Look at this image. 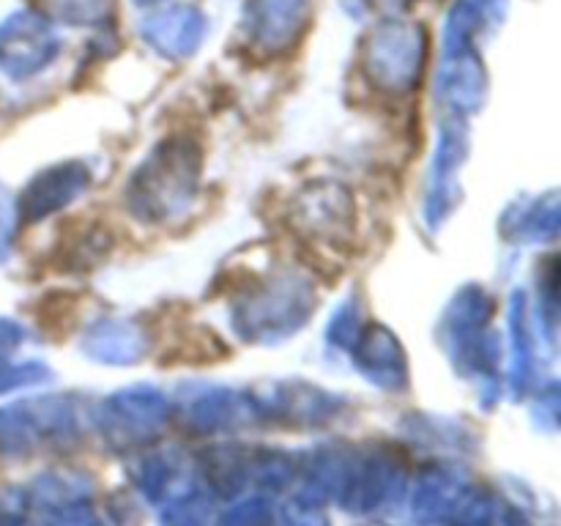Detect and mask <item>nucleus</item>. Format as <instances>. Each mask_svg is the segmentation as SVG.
Wrapping results in <instances>:
<instances>
[]
</instances>
